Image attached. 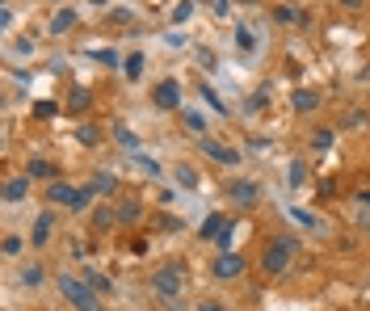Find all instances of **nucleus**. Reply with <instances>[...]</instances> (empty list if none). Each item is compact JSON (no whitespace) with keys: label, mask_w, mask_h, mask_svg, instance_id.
<instances>
[{"label":"nucleus","mask_w":370,"mask_h":311,"mask_svg":"<svg viewBox=\"0 0 370 311\" xmlns=\"http://www.w3.org/2000/svg\"><path fill=\"white\" fill-rule=\"evenodd\" d=\"M295 256H299V236H274L266 252H261V265H266L270 278H282L295 265Z\"/></svg>","instance_id":"nucleus-1"},{"label":"nucleus","mask_w":370,"mask_h":311,"mask_svg":"<svg viewBox=\"0 0 370 311\" xmlns=\"http://www.w3.org/2000/svg\"><path fill=\"white\" fill-rule=\"evenodd\" d=\"M181 286H185V278H181L177 261H169V265H160L151 274V294L160 303H169V307H181Z\"/></svg>","instance_id":"nucleus-2"},{"label":"nucleus","mask_w":370,"mask_h":311,"mask_svg":"<svg viewBox=\"0 0 370 311\" xmlns=\"http://www.w3.org/2000/svg\"><path fill=\"white\" fill-rule=\"evenodd\" d=\"M59 294L76 307V311H101L97 303V290L84 282V278H72V274H59Z\"/></svg>","instance_id":"nucleus-3"},{"label":"nucleus","mask_w":370,"mask_h":311,"mask_svg":"<svg viewBox=\"0 0 370 311\" xmlns=\"http://www.w3.org/2000/svg\"><path fill=\"white\" fill-rule=\"evenodd\" d=\"M198 151H202V156H210L215 164H228V169H236V164H240V151H236L232 143L215 139V135H198Z\"/></svg>","instance_id":"nucleus-4"},{"label":"nucleus","mask_w":370,"mask_h":311,"mask_svg":"<svg viewBox=\"0 0 370 311\" xmlns=\"http://www.w3.org/2000/svg\"><path fill=\"white\" fill-rule=\"evenodd\" d=\"M210 274H215L219 282H236V278L244 274V256H240V252H219L215 265H210Z\"/></svg>","instance_id":"nucleus-5"},{"label":"nucleus","mask_w":370,"mask_h":311,"mask_svg":"<svg viewBox=\"0 0 370 311\" xmlns=\"http://www.w3.org/2000/svg\"><path fill=\"white\" fill-rule=\"evenodd\" d=\"M151 101H156L160 110H181V84H177L173 76H165L160 84L151 88Z\"/></svg>","instance_id":"nucleus-6"},{"label":"nucleus","mask_w":370,"mask_h":311,"mask_svg":"<svg viewBox=\"0 0 370 311\" xmlns=\"http://www.w3.org/2000/svg\"><path fill=\"white\" fill-rule=\"evenodd\" d=\"M257 194H261V185H257V181H244V177L228 181V198H232L236 206H252V202H257Z\"/></svg>","instance_id":"nucleus-7"},{"label":"nucleus","mask_w":370,"mask_h":311,"mask_svg":"<svg viewBox=\"0 0 370 311\" xmlns=\"http://www.w3.org/2000/svg\"><path fill=\"white\" fill-rule=\"evenodd\" d=\"M50 236H55V215H50V211H42V215L34 219L30 244H34V248H46V244H50Z\"/></svg>","instance_id":"nucleus-8"},{"label":"nucleus","mask_w":370,"mask_h":311,"mask_svg":"<svg viewBox=\"0 0 370 311\" xmlns=\"http://www.w3.org/2000/svg\"><path fill=\"white\" fill-rule=\"evenodd\" d=\"M76 185H68V181H50L46 185V202H55V206H68V211H72V202H76Z\"/></svg>","instance_id":"nucleus-9"},{"label":"nucleus","mask_w":370,"mask_h":311,"mask_svg":"<svg viewBox=\"0 0 370 311\" xmlns=\"http://www.w3.org/2000/svg\"><path fill=\"white\" fill-rule=\"evenodd\" d=\"M30 181H34L30 173H26V177H9V181H5V202H9V206L26 202V198H30Z\"/></svg>","instance_id":"nucleus-10"},{"label":"nucleus","mask_w":370,"mask_h":311,"mask_svg":"<svg viewBox=\"0 0 370 311\" xmlns=\"http://www.w3.org/2000/svg\"><path fill=\"white\" fill-rule=\"evenodd\" d=\"M290 106H295V114H315V110H320V93L295 88V93H290Z\"/></svg>","instance_id":"nucleus-11"},{"label":"nucleus","mask_w":370,"mask_h":311,"mask_svg":"<svg viewBox=\"0 0 370 311\" xmlns=\"http://www.w3.org/2000/svg\"><path fill=\"white\" fill-rule=\"evenodd\" d=\"M89 185H93V189H97V198H114V194H118V177H114V173H110V169H97V173H93V181H89Z\"/></svg>","instance_id":"nucleus-12"},{"label":"nucleus","mask_w":370,"mask_h":311,"mask_svg":"<svg viewBox=\"0 0 370 311\" xmlns=\"http://www.w3.org/2000/svg\"><path fill=\"white\" fill-rule=\"evenodd\" d=\"M30 177H34V181H59V164H50V160H42V156H34V160H30Z\"/></svg>","instance_id":"nucleus-13"},{"label":"nucleus","mask_w":370,"mask_h":311,"mask_svg":"<svg viewBox=\"0 0 370 311\" xmlns=\"http://www.w3.org/2000/svg\"><path fill=\"white\" fill-rule=\"evenodd\" d=\"M228 223H232L228 215H206V219H202V227H198V240H219V232H223Z\"/></svg>","instance_id":"nucleus-14"},{"label":"nucleus","mask_w":370,"mask_h":311,"mask_svg":"<svg viewBox=\"0 0 370 311\" xmlns=\"http://www.w3.org/2000/svg\"><path fill=\"white\" fill-rule=\"evenodd\" d=\"M286 215H290L299 227H307V232H324V219H320V215H311V211H299V206H286Z\"/></svg>","instance_id":"nucleus-15"},{"label":"nucleus","mask_w":370,"mask_h":311,"mask_svg":"<svg viewBox=\"0 0 370 311\" xmlns=\"http://www.w3.org/2000/svg\"><path fill=\"white\" fill-rule=\"evenodd\" d=\"M89 106H93V93H89L84 84H76V88L68 93V110H72V114H84Z\"/></svg>","instance_id":"nucleus-16"},{"label":"nucleus","mask_w":370,"mask_h":311,"mask_svg":"<svg viewBox=\"0 0 370 311\" xmlns=\"http://www.w3.org/2000/svg\"><path fill=\"white\" fill-rule=\"evenodd\" d=\"M114 139H118V147H122V151H139V135H135L127 122H114Z\"/></svg>","instance_id":"nucleus-17"},{"label":"nucleus","mask_w":370,"mask_h":311,"mask_svg":"<svg viewBox=\"0 0 370 311\" xmlns=\"http://www.w3.org/2000/svg\"><path fill=\"white\" fill-rule=\"evenodd\" d=\"M307 177H311V173H307V164H303V160H290V164H286V185H290V189H303V185H307Z\"/></svg>","instance_id":"nucleus-18"},{"label":"nucleus","mask_w":370,"mask_h":311,"mask_svg":"<svg viewBox=\"0 0 370 311\" xmlns=\"http://www.w3.org/2000/svg\"><path fill=\"white\" fill-rule=\"evenodd\" d=\"M143 64H147L143 50H131V55L122 59V76H127V80H139V76H143Z\"/></svg>","instance_id":"nucleus-19"},{"label":"nucleus","mask_w":370,"mask_h":311,"mask_svg":"<svg viewBox=\"0 0 370 311\" xmlns=\"http://www.w3.org/2000/svg\"><path fill=\"white\" fill-rule=\"evenodd\" d=\"M173 177H177V185H181V189H198V185H202V177H198L189 164H173Z\"/></svg>","instance_id":"nucleus-20"},{"label":"nucleus","mask_w":370,"mask_h":311,"mask_svg":"<svg viewBox=\"0 0 370 311\" xmlns=\"http://www.w3.org/2000/svg\"><path fill=\"white\" fill-rule=\"evenodd\" d=\"M198 97H202V101H206V106H210V110H215V114H228V101H219V93H215V88H210L206 80L198 84Z\"/></svg>","instance_id":"nucleus-21"},{"label":"nucleus","mask_w":370,"mask_h":311,"mask_svg":"<svg viewBox=\"0 0 370 311\" xmlns=\"http://www.w3.org/2000/svg\"><path fill=\"white\" fill-rule=\"evenodd\" d=\"M76 26V9H59L55 17H50V34H68Z\"/></svg>","instance_id":"nucleus-22"},{"label":"nucleus","mask_w":370,"mask_h":311,"mask_svg":"<svg viewBox=\"0 0 370 311\" xmlns=\"http://www.w3.org/2000/svg\"><path fill=\"white\" fill-rule=\"evenodd\" d=\"M118 223V211H110V206H97V215H93V232H110Z\"/></svg>","instance_id":"nucleus-23"},{"label":"nucleus","mask_w":370,"mask_h":311,"mask_svg":"<svg viewBox=\"0 0 370 311\" xmlns=\"http://www.w3.org/2000/svg\"><path fill=\"white\" fill-rule=\"evenodd\" d=\"M181 122L194 131V139H198V135H206V114H202V110H181Z\"/></svg>","instance_id":"nucleus-24"},{"label":"nucleus","mask_w":370,"mask_h":311,"mask_svg":"<svg viewBox=\"0 0 370 311\" xmlns=\"http://www.w3.org/2000/svg\"><path fill=\"white\" fill-rule=\"evenodd\" d=\"M131 160H135V169H143L147 177H165V169L151 160V156H143V151H131Z\"/></svg>","instance_id":"nucleus-25"},{"label":"nucleus","mask_w":370,"mask_h":311,"mask_svg":"<svg viewBox=\"0 0 370 311\" xmlns=\"http://www.w3.org/2000/svg\"><path fill=\"white\" fill-rule=\"evenodd\" d=\"M89 59H97V64H105V68H122V59H118V50H110V46H101V50L93 46V50H89Z\"/></svg>","instance_id":"nucleus-26"},{"label":"nucleus","mask_w":370,"mask_h":311,"mask_svg":"<svg viewBox=\"0 0 370 311\" xmlns=\"http://www.w3.org/2000/svg\"><path fill=\"white\" fill-rule=\"evenodd\" d=\"M139 219H143L139 202H118V223H139Z\"/></svg>","instance_id":"nucleus-27"},{"label":"nucleus","mask_w":370,"mask_h":311,"mask_svg":"<svg viewBox=\"0 0 370 311\" xmlns=\"http://www.w3.org/2000/svg\"><path fill=\"white\" fill-rule=\"evenodd\" d=\"M93 202H97V189H93V185H80V194H76V202H72V211H76V215H84Z\"/></svg>","instance_id":"nucleus-28"},{"label":"nucleus","mask_w":370,"mask_h":311,"mask_svg":"<svg viewBox=\"0 0 370 311\" xmlns=\"http://www.w3.org/2000/svg\"><path fill=\"white\" fill-rule=\"evenodd\" d=\"M84 282H89L97 294H110V290H114V282L105 278V274H97V270H84Z\"/></svg>","instance_id":"nucleus-29"},{"label":"nucleus","mask_w":370,"mask_h":311,"mask_svg":"<svg viewBox=\"0 0 370 311\" xmlns=\"http://www.w3.org/2000/svg\"><path fill=\"white\" fill-rule=\"evenodd\" d=\"M21 286H42V265H38V261H30V265L21 270Z\"/></svg>","instance_id":"nucleus-30"},{"label":"nucleus","mask_w":370,"mask_h":311,"mask_svg":"<svg viewBox=\"0 0 370 311\" xmlns=\"http://www.w3.org/2000/svg\"><path fill=\"white\" fill-rule=\"evenodd\" d=\"M189 17H194V0H177V5H173V21L185 26Z\"/></svg>","instance_id":"nucleus-31"},{"label":"nucleus","mask_w":370,"mask_h":311,"mask_svg":"<svg viewBox=\"0 0 370 311\" xmlns=\"http://www.w3.org/2000/svg\"><path fill=\"white\" fill-rule=\"evenodd\" d=\"M311 147H315V151H329V147H333V131H329V126H324V131H311Z\"/></svg>","instance_id":"nucleus-32"},{"label":"nucleus","mask_w":370,"mask_h":311,"mask_svg":"<svg viewBox=\"0 0 370 311\" xmlns=\"http://www.w3.org/2000/svg\"><path fill=\"white\" fill-rule=\"evenodd\" d=\"M236 46H240V50H252V46H257V38H252L248 26H236Z\"/></svg>","instance_id":"nucleus-33"},{"label":"nucleus","mask_w":370,"mask_h":311,"mask_svg":"<svg viewBox=\"0 0 370 311\" xmlns=\"http://www.w3.org/2000/svg\"><path fill=\"white\" fill-rule=\"evenodd\" d=\"M0 248H5V256H17V252L26 248V240H21V236H5V244H0Z\"/></svg>","instance_id":"nucleus-34"},{"label":"nucleus","mask_w":370,"mask_h":311,"mask_svg":"<svg viewBox=\"0 0 370 311\" xmlns=\"http://www.w3.org/2000/svg\"><path fill=\"white\" fill-rule=\"evenodd\" d=\"M34 114H38V118H55V114H59V106H55V101H38Z\"/></svg>","instance_id":"nucleus-35"},{"label":"nucleus","mask_w":370,"mask_h":311,"mask_svg":"<svg viewBox=\"0 0 370 311\" xmlns=\"http://www.w3.org/2000/svg\"><path fill=\"white\" fill-rule=\"evenodd\" d=\"M232 232H236V223H228V227L219 232V240H215V244H219V252H232Z\"/></svg>","instance_id":"nucleus-36"},{"label":"nucleus","mask_w":370,"mask_h":311,"mask_svg":"<svg viewBox=\"0 0 370 311\" xmlns=\"http://www.w3.org/2000/svg\"><path fill=\"white\" fill-rule=\"evenodd\" d=\"M261 106H266V93H252V97H248V101H244V110H248V114H257V110H261Z\"/></svg>","instance_id":"nucleus-37"},{"label":"nucleus","mask_w":370,"mask_h":311,"mask_svg":"<svg viewBox=\"0 0 370 311\" xmlns=\"http://www.w3.org/2000/svg\"><path fill=\"white\" fill-rule=\"evenodd\" d=\"M76 135H80V143H84V147H93V143H97V126H80Z\"/></svg>","instance_id":"nucleus-38"},{"label":"nucleus","mask_w":370,"mask_h":311,"mask_svg":"<svg viewBox=\"0 0 370 311\" xmlns=\"http://www.w3.org/2000/svg\"><path fill=\"white\" fill-rule=\"evenodd\" d=\"M160 227H165V232H181V227H185V223H181V219H177V215H160Z\"/></svg>","instance_id":"nucleus-39"},{"label":"nucleus","mask_w":370,"mask_h":311,"mask_svg":"<svg viewBox=\"0 0 370 311\" xmlns=\"http://www.w3.org/2000/svg\"><path fill=\"white\" fill-rule=\"evenodd\" d=\"M274 17H278V21H299V13H295V9H286V5H282V9H274Z\"/></svg>","instance_id":"nucleus-40"},{"label":"nucleus","mask_w":370,"mask_h":311,"mask_svg":"<svg viewBox=\"0 0 370 311\" xmlns=\"http://www.w3.org/2000/svg\"><path fill=\"white\" fill-rule=\"evenodd\" d=\"M198 311H228V307H219V299H202Z\"/></svg>","instance_id":"nucleus-41"},{"label":"nucleus","mask_w":370,"mask_h":311,"mask_svg":"<svg viewBox=\"0 0 370 311\" xmlns=\"http://www.w3.org/2000/svg\"><path fill=\"white\" fill-rule=\"evenodd\" d=\"M9 26H13V9L5 5V9H0V30H9Z\"/></svg>","instance_id":"nucleus-42"},{"label":"nucleus","mask_w":370,"mask_h":311,"mask_svg":"<svg viewBox=\"0 0 370 311\" xmlns=\"http://www.w3.org/2000/svg\"><path fill=\"white\" fill-rule=\"evenodd\" d=\"M248 143H252V151H270V139H261V135H252Z\"/></svg>","instance_id":"nucleus-43"},{"label":"nucleus","mask_w":370,"mask_h":311,"mask_svg":"<svg viewBox=\"0 0 370 311\" xmlns=\"http://www.w3.org/2000/svg\"><path fill=\"white\" fill-rule=\"evenodd\" d=\"M353 202H362V206H366V211H370V189H362V194H358Z\"/></svg>","instance_id":"nucleus-44"},{"label":"nucleus","mask_w":370,"mask_h":311,"mask_svg":"<svg viewBox=\"0 0 370 311\" xmlns=\"http://www.w3.org/2000/svg\"><path fill=\"white\" fill-rule=\"evenodd\" d=\"M341 5H345V9H358V5H362V0H341Z\"/></svg>","instance_id":"nucleus-45"}]
</instances>
